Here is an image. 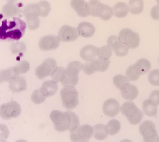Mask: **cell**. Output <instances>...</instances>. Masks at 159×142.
I'll return each instance as SVG.
<instances>
[{
  "mask_svg": "<svg viewBox=\"0 0 159 142\" xmlns=\"http://www.w3.org/2000/svg\"><path fill=\"white\" fill-rule=\"evenodd\" d=\"M143 110L144 113L148 116L153 117L157 115V106L148 99L145 100L143 103Z\"/></svg>",
  "mask_w": 159,
  "mask_h": 142,
  "instance_id": "83f0119b",
  "label": "cell"
},
{
  "mask_svg": "<svg viewBox=\"0 0 159 142\" xmlns=\"http://www.w3.org/2000/svg\"><path fill=\"white\" fill-rule=\"evenodd\" d=\"M5 139H2V138H1L0 139V142H6V140H5Z\"/></svg>",
  "mask_w": 159,
  "mask_h": 142,
  "instance_id": "816d5d0a",
  "label": "cell"
},
{
  "mask_svg": "<svg viewBox=\"0 0 159 142\" xmlns=\"http://www.w3.org/2000/svg\"><path fill=\"white\" fill-rule=\"evenodd\" d=\"M62 104L67 110H72L79 104L78 92L74 87H64L60 91Z\"/></svg>",
  "mask_w": 159,
  "mask_h": 142,
  "instance_id": "3957f363",
  "label": "cell"
},
{
  "mask_svg": "<svg viewBox=\"0 0 159 142\" xmlns=\"http://www.w3.org/2000/svg\"><path fill=\"white\" fill-rule=\"evenodd\" d=\"M34 10L36 16L45 17L49 15L51 6L47 1H42L37 3H34Z\"/></svg>",
  "mask_w": 159,
  "mask_h": 142,
  "instance_id": "ac0fdd59",
  "label": "cell"
},
{
  "mask_svg": "<svg viewBox=\"0 0 159 142\" xmlns=\"http://www.w3.org/2000/svg\"><path fill=\"white\" fill-rule=\"evenodd\" d=\"M89 142V141H88V140H86V141H84V142Z\"/></svg>",
  "mask_w": 159,
  "mask_h": 142,
  "instance_id": "9f6ffc18",
  "label": "cell"
},
{
  "mask_svg": "<svg viewBox=\"0 0 159 142\" xmlns=\"http://www.w3.org/2000/svg\"><path fill=\"white\" fill-rule=\"evenodd\" d=\"M126 77L130 81H135L139 79L140 75H138L134 70V65L130 66L126 71Z\"/></svg>",
  "mask_w": 159,
  "mask_h": 142,
  "instance_id": "7bdbcfd3",
  "label": "cell"
},
{
  "mask_svg": "<svg viewBox=\"0 0 159 142\" xmlns=\"http://www.w3.org/2000/svg\"><path fill=\"white\" fill-rule=\"evenodd\" d=\"M46 98L47 97L43 95L41 92L40 89L35 90L31 95L32 101L37 105H39L44 102L46 100Z\"/></svg>",
  "mask_w": 159,
  "mask_h": 142,
  "instance_id": "f35d334b",
  "label": "cell"
},
{
  "mask_svg": "<svg viewBox=\"0 0 159 142\" xmlns=\"http://www.w3.org/2000/svg\"><path fill=\"white\" fill-rule=\"evenodd\" d=\"M10 51L13 55L23 56L27 51V46L23 42H13L10 45Z\"/></svg>",
  "mask_w": 159,
  "mask_h": 142,
  "instance_id": "f546056e",
  "label": "cell"
},
{
  "mask_svg": "<svg viewBox=\"0 0 159 142\" xmlns=\"http://www.w3.org/2000/svg\"><path fill=\"white\" fill-rule=\"evenodd\" d=\"M122 115L127 118L129 123L133 125L139 124L143 118V113L132 102L124 103L120 107Z\"/></svg>",
  "mask_w": 159,
  "mask_h": 142,
  "instance_id": "7a4b0ae2",
  "label": "cell"
},
{
  "mask_svg": "<svg viewBox=\"0 0 159 142\" xmlns=\"http://www.w3.org/2000/svg\"><path fill=\"white\" fill-rule=\"evenodd\" d=\"M134 70L138 75H142L148 72L151 69V63L145 58L138 60L134 65Z\"/></svg>",
  "mask_w": 159,
  "mask_h": 142,
  "instance_id": "603a6c76",
  "label": "cell"
},
{
  "mask_svg": "<svg viewBox=\"0 0 159 142\" xmlns=\"http://www.w3.org/2000/svg\"><path fill=\"white\" fill-rule=\"evenodd\" d=\"M120 41V40L119 39L118 36H117L116 35H112L109 37L107 40V45L109 46V47H111L113 49V48L114 47V46Z\"/></svg>",
  "mask_w": 159,
  "mask_h": 142,
  "instance_id": "f6af8a7d",
  "label": "cell"
},
{
  "mask_svg": "<svg viewBox=\"0 0 159 142\" xmlns=\"http://www.w3.org/2000/svg\"><path fill=\"white\" fill-rule=\"evenodd\" d=\"M106 127L109 135H116L120 131L121 125L118 120L113 119L109 120L106 125Z\"/></svg>",
  "mask_w": 159,
  "mask_h": 142,
  "instance_id": "836d02e7",
  "label": "cell"
},
{
  "mask_svg": "<svg viewBox=\"0 0 159 142\" xmlns=\"http://www.w3.org/2000/svg\"><path fill=\"white\" fill-rule=\"evenodd\" d=\"M70 6L80 17H86L89 16L88 2H86L84 0H71Z\"/></svg>",
  "mask_w": 159,
  "mask_h": 142,
  "instance_id": "4fadbf2b",
  "label": "cell"
},
{
  "mask_svg": "<svg viewBox=\"0 0 159 142\" xmlns=\"http://www.w3.org/2000/svg\"><path fill=\"white\" fill-rule=\"evenodd\" d=\"M84 65L79 61H73L69 63L66 68V73L68 76H79L80 71L83 69Z\"/></svg>",
  "mask_w": 159,
  "mask_h": 142,
  "instance_id": "4316f807",
  "label": "cell"
},
{
  "mask_svg": "<svg viewBox=\"0 0 159 142\" xmlns=\"http://www.w3.org/2000/svg\"><path fill=\"white\" fill-rule=\"evenodd\" d=\"M122 97L124 100L132 101L137 98L139 91L135 85H132L130 83H127L120 90Z\"/></svg>",
  "mask_w": 159,
  "mask_h": 142,
  "instance_id": "2e32d148",
  "label": "cell"
},
{
  "mask_svg": "<svg viewBox=\"0 0 159 142\" xmlns=\"http://www.w3.org/2000/svg\"><path fill=\"white\" fill-rule=\"evenodd\" d=\"M60 40L57 36L47 35L41 38L39 41V47L43 51L56 50L59 47Z\"/></svg>",
  "mask_w": 159,
  "mask_h": 142,
  "instance_id": "8fae6325",
  "label": "cell"
},
{
  "mask_svg": "<svg viewBox=\"0 0 159 142\" xmlns=\"http://www.w3.org/2000/svg\"><path fill=\"white\" fill-rule=\"evenodd\" d=\"M139 131L143 137L144 142H157L158 135L154 123L150 120H146L139 127Z\"/></svg>",
  "mask_w": 159,
  "mask_h": 142,
  "instance_id": "52a82bcc",
  "label": "cell"
},
{
  "mask_svg": "<svg viewBox=\"0 0 159 142\" xmlns=\"http://www.w3.org/2000/svg\"><path fill=\"white\" fill-rule=\"evenodd\" d=\"M93 128L89 125H82L77 130L70 133L72 142H82L88 140L93 135Z\"/></svg>",
  "mask_w": 159,
  "mask_h": 142,
  "instance_id": "9c48e42d",
  "label": "cell"
},
{
  "mask_svg": "<svg viewBox=\"0 0 159 142\" xmlns=\"http://www.w3.org/2000/svg\"><path fill=\"white\" fill-rule=\"evenodd\" d=\"M57 68V64L55 60L52 58H49L44 60L41 65L38 66L35 69V73L39 79L43 80L45 78L51 76Z\"/></svg>",
  "mask_w": 159,
  "mask_h": 142,
  "instance_id": "ba28073f",
  "label": "cell"
},
{
  "mask_svg": "<svg viewBox=\"0 0 159 142\" xmlns=\"http://www.w3.org/2000/svg\"><path fill=\"white\" fill-rule=\"evenodd\" d=\"M150 16L154 20H159V5H155L150 11Z\"/></svg>",
  "mask_w": 159,
  "mask_h": 142,
  "instance_id": "7dc6e473",
  "label": "cell"
},
{
  "mask_svg": "<svg viewBox=\"0 0 159 142\" xmlns=\"http://www.w3.org/2000/svg\"><path fill=\"white\" fill-rule=\"evenodd\" d=\"M79 82V76H71L67 75L62 81L64 87H75Z\"/></svg>",
  "mask_w": 159,
  "mask_h": 142,
  "instance_id": "ab89813d",
  "label": "cell"
},
{
  "mask_svg": "<svg viewBox=\"0 0 159 142\" xmlns=\"http://www.w3.org/2000/svg\"><path fill=\"white\" fill-rule=\"evenodd\" d=\"M67 112L70 117V125L67 130L70 132H72L77 130L80 127L79 118L74 113L71 111Z\"/></svg>",
  "mask_w": 159,
  "mask_h": 142,
  "instance_id": "d6a6232c",
  "label": "cell"
},
{
  "mask_svg": "<svg viewBox=\"0 0 159 142\" xmlns=\"http://www.w3.org/2000/svg\"><path fill=\"white\" fill-rule=\"evenodd\" d=\"M129 12L132 15H138L142 13L144 8L143 0H130L128 3Z\"/></svg>",
  "mask_w": 159,
  "mask_h": 142,
  "instance_id": "d4e9b609",
  "label": "cell"
},
{
  "mask_svg": "<svg viewBox=\"0 0 159 142\" xmlns=\"http://www.w3.org/2000/svg\"><path fill=\"white\" fill-rule=\"evenodd\" d=\"M157 142H159V137L158 138V139L157 140Z\"/></svg>",
  "mask_w": 159,
  "mask_h": 142,
  "instance_id": "11a10c76",
  "label": "cell"
},
{
  "mask_svg": "<svg viewBox=\"0 0 159 142\" xmlns=\"http://www.w3.org/2000/svg\"><path fill=\"white\" fill-rule=\"evenodd\" d=\"M148 80L151 85L159 86V70H152L148 75Z\"/></svg>",
  "mask_w": 159,
  "mask_h": 142,
  "instance_id": "60d3db41",
  "label": "cell"
},
{
  "mask_svg": "<svg viewBox=\"0 0 159 142\" xmlns=\"http://www.w3.org/2000/svg\"><path fill=\"white\" fill-rule=\"evenodd\" d=\"M50 120L54 123L55 130L59 132L67 130L70 125V117L68 112H61L55 110L50 115Z\"/></svg>",
  "mask_w": 159,
  "mask_h": 142,
  "instance_id": "277c9868",
  "label": "cell"
},
{
  "mask_svg": "<svg viewBox=\"0 0 159 142\" xmlns=\"http://www.w3.org/2000/svg\"><path fill=\"white\" fill-rule=\"evenodd\" d=\"M79 36L77 28L70 26L69 25H64L60 28L57 36L61 41L68 42L77 40Z\"/></svg>",
  "mask_w": 159,
  "mask_h": 142,
  "instance_id": "30bf717a",
  "label": "cell"
},
{
  "mask_svg": "<svg viewBox=\"0 0 159 142\" xmlns=\"http://www.w3.org/2000/svg\"><path fill=\"white\" fill-rule=\"evenodd\" d=\"M114 53L118 57H124L129 52V48L120 41L113 48Z\"/></svg>",
  "mask_w": 159,
  "mask_h": 142,
  "instance_id": "1f68e13d",
  "label": "cell"
},
{
  "mask_svg": "<svg viewBox=\"0 0 159 142\" xmlns=\"http://www.w3.org/2000/svg\"><path fill=\"white\" fill-rule=\"evenodd\" d=\"M28 142L27 140H17L16 142Z\"/></svg>",
  "mask_w": 159,
  "mask_h": 142,
  "instance_id": "681fc988",
  "label": "cell"
},
{
  "mask_svg": "<svg viewBox=\"0 0 159 142\" xmlns=\"http://www.w3.org/2000/svg\"><path fill=\"white\" fill-rule=\"evenodd\" d=\"M66 76V70L65 68L57 67L50 76L52 81L55 82L59 83L62 82V81Z\"/></svg>",
  "mask_w": 159,
  "mask_h": 142,
  "instance_id": "4dcf8cb0",
  "label": "cell"
},
{
  "mask_svg": "<svg viewBox=\"0 0 159 142\" xmlns=\"http://www.w3.org/2000/svg\"><path fill=\"white\" fill-rule=\"evenodd\" d=\"M93 136L96 140H103L108 135V132L106 125L103 124H98L93 127Z\"/></svg>",
  "mask_w": 159,
  "mask_h": 142,
  "instance_id": "484cf974",
  "label": "cell"
},
{
  "mask_svg": "<svg viewBox=\"0 0 159 142\" xmlns=\"http://www.w3.org/2000/svg\"><path fill=\"white\" fill-rule=\"evenodd\" d=\"M98 48L93 45H86L82 47L80 55L82 59L87 61H92L96 59L98 56Z\"/></svg>",
  "mask_w": 159,
  "mask_h": 142,
  "instance_id": "9a60e30c",
  "label": "cell"
},
{
  "mask_svg": "<svg viewBox=\"0 0 159 142\" xmlns=\"http://www.w3.org/2000/svg\"><path fill=\"white\" fill-rule=\"evenodd\" d=\"M103 110L105 115L109 117L116 116L120 110V106L117 100L110 98L106 100L103 104Z\"/></svg>",
  "mask_w": 159,
  "mask_h": 142,
  "instance_id": "7c38bea8",
  "label": "cell"
},
{
  "mask_svg": "<svg viewBox=\"0 0 159 142\" xmlns=\"http://www.w3.org/2000/svg\"><path fill=\"white\" fill-rule=\"evenodd\" d=\"M113 16L118 18L125 17L129 12V6L126 3L120 2L113 7Z\"/></svg>",
  "mask_w": 159,
  "mask_h": 142,
  "instance_id": "7402d4cb",
  "label": "cell"
},
{
  "mask_svg": "<svg viewBox=\"0 0 159 142\" xmlns=\"http://www.w3.org/2000/svg\"><path fill=\"white\" fill-rule=\"evenodd\" d=\"M113 52L112 48L108 45L103 46L98 48V57L103 60H109L111 57Z\"/></svg>",
  "mask_w": 159,
  "mask_h": 142,
  "instance_id": "d590c367",
  "label": "cell"
},
{
  "mask_svg": "<svg viewBox=\"0 0 159 142\" xmlns=\"http://www.w3.org/2000/svg\"><path fill=\"white\" fill-rule=\"evenodd\" d=\"M8 2H15L16 1H17V0H7Z\"/></svg>",
  "mask_w": 159,
  "mask_h": 142,
  "instance_id": "f5cc1de1",
  "label": "cell"
},
{
  "mask_svg": "<svg viewBox=\"0 0 159 142\" xmlns=\"http://www.w3.org/2000/svg\"><path fill=\"white\" fill-rule=\"evenodd\" d=\"M149 100L152 101L154 104L157 105V106L159 105V91L155 90L152 91L150 95Z\"/></svg>",
  "mask_w": 159,
  "mask_h": 142,
  "instance_id": "bcb514c9",
  "label": "cell"
},
{
  "mask_svg": "<svg viewBox=\"0 0 159 142\" xmlns=\"http://www.w3.org/2000/svg\"><path fill=\"white\" fill-rule=\"evenodd\" d=\"M101 2L98 0H90L88 2L89 8V15L97 17V10L99 5Z\"/></svg>",
  "mask_w": 159,
  "mask_h": 142,
  "instance_id": "b9f144b4",
  "label": "cell"
},
{
  "mask_svg": "<svg viewBox=\"0 0 159 142\" xmlns=\"http://www.w3.org/2000/svg\"><path fill=\"white\" fill-rule=\"evenodd\" d=\"M158 61H159V60H158Z\"/></svg>",
  "mask_w": 159,
  "mask_h": 142,
  "instance_id": "6f0895ef",
  "label": "cell"
},
{
  "mask_svg": "<svg viewBox=\"0 0 159 142\" xmlns=\"http://www.w3.org/2000/svg\"><path fill=\"white\" fill-rule=\"evenodd\" d=\"M119 39L129 48L135 49L139 46L140 38L139 34L129 28L122 29L118 35Z\"/></svg>",
  "mask_w": 159,
  "mask_h": 142,
  "instance_id": "5b68a950",
  "label": "cell"
},
{
  "mask_svg": "<svg viewBox=\"0 0 159 142\" xmlns=\"http://www.w3.org/2000/svg\"><path fill=\"white\" fill-rule=\"evenodd\" d=\"M113 81L115 87H116L117 88L120 90H121L126 84L130 83V81L128 79L126 76L122 75H117L115 76Z\"/></svg>",
  "mask_w": 159,
  "mask_h": 142,
  "instance_id": "8d00e7d4",
  "label": "cell"
},
{
  "mask_svg": "<svg viewBox=\"0 0 159 142\" xmlns=\"http://www.w3.org/2000/svg\"><path fill=\"white\" fill-rule=\"evenodd\" d=\"M25 22L27 27L30 30H35L39 27L40 24L39 18L36 15H27L25 16Z\"/></svg>",
  "mask_w": 159,
  "mask_h": 142,
  "instance_id": "f1b7e54d",
  "label": "cell"
},
{
  "mask_svg": "<svg viewBox=\"0 0 159 142\" xmlns=\"http://www.w3.org/2000/svg\"><path fill=\"white\" fill-rule=\"evenodd\" d=\"M113 16V10L109 5L101 3L97 10V17L103 21H108Z\"/></svg>",
  "mask_w": 159,
  "mask_h": 142,
  "instance_id": "44dd1931",
  "label": "cell"
},
{
  "mask_svg": "<svg viewBox=\"0 0 159 142\" xmlns=\"http://www.w3.org/2000/svg\"><path fill=\"white\" fill-rule=\"evenodd\" d=\"M98 66V72H103L108 70L110 64V61L109 60H103L100 58H96Z\"/></svg>",
  "mask_w": 159,
  "mask_h": 142,
  "instance_id": "ee69618b",
  "label": "cell"
},
{
  "mask_svg": "<svg viewBox=\"0 0 159 142\" xmlns=\"http://www.w3.org/2000/svg\"><path fill=\"white\" fill-rule=\"evenodd\" d=\"M21 111L20 104L15 100L2 104L0 107V115L4 120L18 117L20 115Z\"/></svg>",
  "mask_w": 159,
  "mask_h": 142,
  "instance_id": "8992f818",
  "label": "cell"
},
{
  "mask_svg": "<svg viewBox=\"0 0 159 142\" xmlns=\"http://www.w3.org/2000/svg\"><path fill=\"white\" fill-rule=\"evenodd\" d=\"M98 66L96 59L92 61H89L86 63L84 65V67L82 69L84 72L87 75H93L98 71Z\"/></svg>",
  "mask_w": 159,
  "mask_h": 142,
  "instance_id": "e575fe53",
  "label": "cell"
},
{
  "mask_svg": "<svg viewBox=\"0 0 159 142\" xmlns=\"http://www.w3.org/2000/svg\"><path fill=\"white\" fill-rule=\"evenodd\" d=\"M157 1V4H159V0H156Z\"/></svg>",
  "mask_w": 159,
  "mask_h": 142,
  "instance_id": "db71d44e",
  "label": "cell"
},
{
  "mask_svg": "<svg viewBox=\"0 0 159 142\" xmlns=\"http://www.w3.org/2000/svg\"><path fill=\"white\" fill-rule=\"evenodd\" d=\"M0 130H1V138L2 139H6L7 138L9 135V130H8L7 127L5 125H0Z\"/></svg>",
  "mask_w": 159,
  "mask_h": 142,
  "instance_id": "c3c4849f",
  "label": "cell"
},
{
  "mask_svg": "<svg viewBox=\"0 0 159 142\" xmlns=\"http://www.w3.org/2000/svg\"><path fill=\"white\" fill-rule=\"evenodd\" d=\"M41 92L46 97L52 96L57 93L58 90L57 83L52 80H47L43 83L41 88Z\"/></svg>",
  "mask_w": 159,
  "mask_h": 142,
  "instance_id": "e0dca14e",
  "label": "cell"
},
{
  "mask_svg": "<svg viewBox=\"0 0 159 142\" xmlns=\"http://www.w3.org/2000/svg\"><path fill=\"white\" fill-rule=\"evenodd\" d=\"M23 12L19 5L15 2H8L3 6L2 9V13L5 17L12 18L16 17L20 13Z\"/></svg>",
  "mask_w": 159,
  "mask_h": 142,
  "instance_id": "5bb4252c",
  "label": "cell"
},
{
  "mask_svg": "<svg viewBox=\"0 0 159 142\" xmlns=\"http://www.w3.org/2000/svg\"><path fill=\"white\" fill-rule=\"evenodd\" d=\"M13 68L18 75L24 74L30 70V63L27 61L23 60L16 65L15 67H13Z\"/></svg>",
  "mask_w": 159,
  "mask_h": 142,
  "instance_id": "74e56055",
  "label": "cell"
},
{
  "mask_svg": "<svg viewBox=\"0 0 159 142\" xmlns=\"http://www.w3.org/2000/svg\"><path fill=\"white\" fill-rule=\"evenodd\" d=\"M77 29L80 36L82 37L89 38L93 36L95 32V27L92 23L88 22H82L78 25Z\"/></svg>",
  "mask_w": 159,
  "mask_h": 142,
  "instance_id": "d6986e66",
  "label": "cell"
},
{
  "mask_svg": "<svg viewBox=\"0 0 159 142\" xmlns=\"http://www.w3.org/2000/svg\"><path fill=\"white\" fill-rule=\"evenodd\" d=\"M120 142H132L130 140H122Z\"/></svg>",
  "mask_w": 159,
  "mask_h": 142,
  "instance_id": "f907efd6",
  "label": "cell"
},
{
  "mask_svg": "<svg viewBox=\"0 0 159 142\" xmlns=\"http://www.w3.org/2000/svg\"><path fill=\"white\" fill-rule=\"evenodd\" d=\"M18 76H19L16 72L13 67L2 70L0 71V82L10 83Z\"/></svg>",
  "mask_w": 159,
  "mask_h": 142,
  "instance_id": "cb8c5ba5",
  "label": "cell"
},
{
  "mask_svg": "<svg viewBox=\"0 0 159 142\" xmlns=\"http://www.w3.org/2000/svg\"><path fill=\"white\" fill-rule=\"evenodd\" d=\"M9 88L12 92H22L27 90V84L24 78L18 76L10 83Z\"/></svg>",
  "mask_w": 159,
  "mask_h": 142,
  "instance_id": "ffe728a7",
  "label": "cell"
},
{
  "mask_svg": "<svg viewBox=\"0 0 159 142\" xmlns=\"http://www.w3.org/2000/svg\"><path fill=\"white\" fill-rule=\"evenodd\" d=\"M27 25L20 18L3 20L0 27V39L5 41H18L25 34Z\"/></svg>",
  "mask_w": 159,
  "mask_h": 142,
  "instance_id": "6da1fadb",
  "label": "cell"
}]
</instances>
